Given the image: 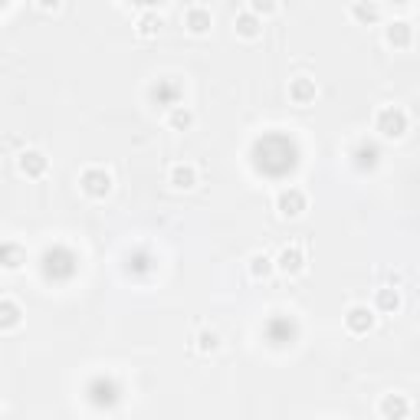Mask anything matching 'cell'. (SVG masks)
I'll return each instance as SVG.
<instances>
[{"instance_id": "6da1fadb", "label": "cell", "mask_w": 420, "mask_h": 420, "mask_svg": "<svg viewBox=\"0 0 420 420\" xmlns=\"http://www.w3.org/2000/svg\"><path fill=\"white\" fill-rule=\"evenodd\" d=\"M375 125L384 138H401L407 131V115L401 109H394V105H384V109H377Z\"/></svg>"}, {"instance_id": "7a4b0ae2", "label": "cell", "mask_w": 420, "mask_h": 420, "mask_svg": "<svg viewBox=\"0 0 420 420\" xmlns=\"http://www.w3.org/2000/svg\"><path fill=\"white\" fill-rule=\"evenodd\" d=\"M79 184H82V190H86L89 198H105L112 190V174L105 171V168H86L82 171V178H79Z\"/></svg>"}, {"instance_id": "3957f363", "label": "cell", "mask_w": 420, "mask_h": 420, "mask_svg": "<svg viewBox=\"0 0 420 420\" xmlns=\"http://www.w3.org/2000/svg\"><path fill=\"white\" fill-rule=\"evenodd\" d=\"M273 263H276V269H279V273L299 276L302 269H306V249L296 247V243H292V247H283V249H279V257H276Z\"/></svg>"}, {"instance_id": "277c9868", "label": "cell", "mask_w": 420, "mask_h": 420, "mask_svg": "<svg viewBox=\"0 0 420 420\" xmlns=\"http://www.w3.org/2000/svg\"><path fill=\"white\" fill-rule=\"evenodd\" d=\"M276 210L279 217H299L306 210V194L299 188H283L276 194Z\"/></svg>"}, {"instance_id": "5b68a950", "label": "cell", "mask_w": 420, "mask_h": 420, "mask_svg": "<svg viewBox=\"0 0 420 420\" xmlns=\"http://www.w3.org/2000/svg\"><path fill=\"white\" fill-rule=\"evenodd\" d=\"M345 325H348L352 335H368L371 328H375V309H368V306H352L348 316H345Z\"/></svg>"}, {"instance_id": "8992f818", "label": "cell", "mask_w": 420, "mask_h": 420, "mask_svg": "<svg viewBox=\"0 0 420 420\" xmlns=\"http://www.w3.org/2000/svg\"><path fill=\"white\" fill-rule=\"evenodd\" d=\"M168 184L178 190H190L198 184V168L188 161H174L171 168H168Z\"/></svg>"}, {"instance_id": "52a82bcc", "label": "cell", "mask_w": 420, "mask_h": 420, "mask_svg": "<svg viewBox=\"0 0 420 420\" xmlns=\"http://www.w3.org/2000/svg\"><path fill=\"white\" fill-rule=\"evenodd\" d=\"M210 23H214V17H210V10L200 7V4L188 7V14H184V26H188V30H190L194 36L210 33Z\"/></svg>"}, {"instance_id": "ba28073f", "label": "cell", "mask_w": 420, "mask_h": 420, "mask_svg": "<svg viewBox=\"0 0 420 420\" xmlns=\"http://www.w3.org/2000/svg\"><path fill=\"white\" fill-rule=\"evenodd\" d=\"M46 168H50V161H46V155L36 151V148H26L23 155H20V171H23L26 178H43Z\"/></svg>"}, {"instance_id": "9c48e42d", "label": "cell", "mask_w": 420, "mask_h": 420, "mask_svg": "<svg viewBox=\"0 0 420 420\" xmlns=\"http://www.w3.org/2000/svg\"><path fill=\"white\" fill-rule=\"evenodd\" d=\"M316 92H318V89H316V82H312L309 76H296V79L289 82V99H292L296 105L316 102Z\"/></svg>"}, {"instance_id": "30bf717a", "label": "cell", "mask_w": 420, "mask_h": 420, "mask_svg": "<svg viewBox=\"0 0 420 420\" xmlns=\"http://www.w3.org/2000/svg\"><path fill=\"white\" fill-rule=\"evenodd\" d=\"M233 30H237L243 40H257V36L263 33V20H259L253 10H243V14H237V20H233Z\"/></svg>"}, {"instance_id": "8fae6325", "label": "cell", "mask_w": 420, "mask_h": 420, "mask_svg": "<svg viewBox=\"0 0 420 420\" xmlns=\"http://www.w3.org/2000/svg\"><path fill=\"white\" fill-rule=\"evenodd\" d=\"M348 14H352V20H358V23H377V20H381V7H377L375 0H355Z\"/></svg>"}, {"instance_id": "7c38bea8", "label": "cell", "mask_w": 420, "mask_h": 420, "mask_svg": "<svg viewBox=\"0 0 420 420\" xmlns=\"http://www.w3.org/2000/svg\"><path fill=\"white\" fill-rule=\"evenodd\" d=\"M168 129H174V131H184V129H190L194 125V112L188 109V105H171L168 109Z\"/></svg>"}, {"instance_id": "4fadbf2b", "label": "cell", "mask_w": 420, "mask_h": 420, "mask_svg": "<svg viewBox=\"0 0 420 420\" xmlns=\"http://www.w3.org/2000/svg\"><path fill=\"white\" fill-rule=\"evenodd\" d=\"M414 40V26L407 20H397V23L387 26V43L391 46H411Z\"/></svg>"}, {"instance_id": "5bb4252c", "label": "cell", "mask_w": 420, "mask_h": 420, "mask_svg": "<svg viewBox=\"0 0 420 420\" xmlns=\"http://www.w3.org/2000/svg\"><path fill=\"white\" fill-rule=\"evenodd\" d=\"M407 411H411V404L404 401L401 394H387L384 401H381V414H384V417L401 420V417H407Z\"/></svg>"}, {"instance_id": "9a60e30c", "label": "cell", "mask_w": 420, "mask_h": 420, "mask_svg": "<svg viewBox=\"0 0 420 420\" xmlns=\"http://www.w3.org/2000/svg\"><path fill=\"white\" fill-rule=\"evenodd\" d=\"M273 269H276L273 257H266V253H253V257H249V276H253V279H266Z\"/></svg>"}, {"instance_id": "2e32d148", "label": "cell", "mask_w": 420, "mask_h": 420, "mask_svg": "<svg viewBox=\"0 0 420 420\" xmlns=\"http://www.w3.org/2000/svg\"><path fill=\"white\" fill-rule=\"evenodd\" d=\"M194 342H198V345H194V348L207 355V352H217V348H220V335H217L214 328H204V332H200L198 338H194Z\"/></svg>"}, {"instance_id": "e0dca14e", "label": "cell", "mask_w": 420, "mask_h": 420, "mask_svg": "<svg viewBox=\"0 0 420 420\" xmlns=\"http://www.w3.org/2000/svg\"><path fill=\"white\" fill-rule=\"evenodd\" d=\"M375 302L381 312H394L397 306H401V296H397V289H377Z\"/></svg>"}, {"instance_id": "ac0fdd59", "label": "cell", "mask_w": 420, "mask_h": 420, "mask_svg": "<svg viewBox=\"0 0 420 420\" xmlns=\"http://www.w3.org/2000/svg\"><path fill=\"white\" fill-rule=\"evenodd\" d=\"M20 322V309L10 299L0 302V328H14Z\"/></svg>"}, {"instance_id": "d6986e66", "label": "cell", "mask_w": 420, "mask_h": 420, "mask_svg": "<svg viewBox=\"0 0 420 420\" xmlns=\"http://www.w3.org/2000/svg\"><path fill=\"white\" fill-rule=\"evenodd\" d=\"M158 30H161V20L155 14H145V17L138 20V36H155Z\"/></svg>"}, {"instance_id": "ffe728a7", "label": "cell", "mask_w": 420, "mask_h": 420, "mask_svg": "<svg viewBox=\"0 0 420 420\" xmlns=\"http://www.w3.org/2000/svg\"><path fill=\"white\" fill-rule=\"evenodd\" d=\"M249 10H253L257 17H269V14L279 10V4H276V0H249Z\"/></svg>"}, {"instance_id": "44dd1931", "label": "cell", "mask_w": 420, "mask_h": 420, "mask_svg": "<svg viewBox=\"0 0 420 420\" xmlns=\"http://www.w3.org/2000/svg\"><path fill=\"white\" fill-rule=\"evenodd\" d=\"M36 4H40L43 10H56V7H60V0H36Z\"/></svg>"}]
</instances>
